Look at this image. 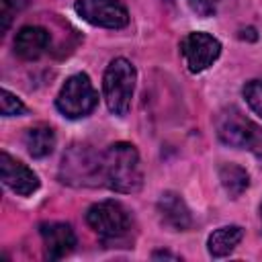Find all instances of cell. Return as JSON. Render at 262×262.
I'll use <instances>...</instances> for the list:
<instances>
[{
  "instance_id": "9",
  "label": "cell",
  "mask_w": 262,
  "mask_h": 262,
  "mask_svg": "<svg viewBox=\"0 0 262 262\" xmlns=\"http://www.w3.org/2000/svg\"><path fill=\"white\" fill-rule=\"evenodd\" d=\"M0 178L6 188L20 196H29L39 188V176L23 162L12 158L10 154H0Z\"/></svg>"
},
{
  "instance_id": "1",
  "label": "cell",
  "mask_w": 262,
  "mask_h": 262,
  "mask_svg": "<svg viewBox=\"0 0 262 262\" xmlns=\"http://www.w3.org/2000/svg\"><path fill=\"white\" fill-rule=\"evenodd\" d=\"M88 227L104 248H131L135 242V221L129 209L113 199L98 201L86 211Z\"/></svg>"
},
{
  "instance_id": "16",
  "label": "cell",
  "mask_w": 262,
  "mask_h": 262,
  "mask_svg": "<svg viewBox=\"0 0 262 262\" xmlns=\"http://www.w3.org/2000/svg\"><path fill=\"white\" fill-rule=\"evenodd\" d=\"M242 94H244L248 106L256 115L262 117V78H254V80L246 82L244 88H242Z\"/></svg>"
},
{
  "instance_id": "20",
  "label": "cell",
  "mask_w": 262,
  "mask_h": 262,
  "mask_svg": "<svg viewBox=\"0 0 262 262\" xmlns=\"http://www.w3.org/2000/svg\"><path fill=\"white\" fill-rule=\"evenodd\" d=\"M151 258H154V260H158V258H168V260H180V258H178L176 254H170V252H162V250H160V252H154V254H151Z\"/></svg>"
},
{
  "instance_id": "5",
  "label": "cell",
  "mask_w": 262,
  "mask_h": 262,
  "mask_svg": "<svg viewBox=\"0 0 262 262\" xmlns=\"http://www.w3.org/2000/svg\"><path fill=\"white\" fill-rule=\"evenodd\" d=\"M135 82H137V72L129 59L115 57L106 66L102 76V94L113 115L125 117L129 113L135 92Z\"/></svg>"
},
{
  "instance_id": "6",
  "label": "cell",
  "mask_w": 262,
  "mask_h": 262,
  "mask_svg": "<svg viewBox=\"0 0 262 262\" xmlns=\"http://www.w3.org/2000/svg\"><path fill=\"white\" fill-rule=\"evenodd\" d=\"M98 104V92L90 82L88 74H74L70 76L61 90L57 92L55 106L68 119H82L88 117Z\"/></svg>"
},
{
  "instance_id": "4",
  "label": "cell",
  "mask_w": 262,
  "mask_h": 262,
  "mask_svg": "<svg viewBox=\"0 0 262 262\" xmlns=\"http://www.w3.org/2000/svg\"><path fill=\"white\" fill-rule=\"evenodd\" d=\"M217 137L229 147H244L262 158V127L246 117L239 108L227 106L215 117Z\"/></svg>"
},
{
  "instance_id": "7",
  "label": "cell",
  "mask_w": 262,
  "mask_h": 262,
  "mask_svg": "<svg viewBox=\"0 0 262 262\" xmlns=\"http://www.w3.org/2000/svg\"><path fill=\"white\" fill-rule=\"evenodd\" d=\"M76 12L90 25L102 29H123L129 23V12L123 0H76Z\"/></svg>"
},
{
  "instance_id": "17",
  "label": "cell",
  "mask_w": 262,
  "mask_h": 262,
  "mask_svg": "<svg viewBox=\"0 0 262 262\" xmlns=\"http://www.w3.org/2000/svg\"><path fill=\"white\" fill-rule=\"evenodd\" d=\"M0 113L2 117H14V115H25L27 113V106L23 104V100L12 94L10 90L2 88L0 90Z\"/></svg>"
},
{
  "instance_id": "8",
  "label": "cell",
  "mask_w": 262,
  "mask_h": 262,
  "mask_svg": "<svg viewBox=\"0 0 262 262\" xmlns=\"http://www.w3.org/2000/svg\"><path fill=\"white\" fill-rule=\"evenodd\" d=\"M180 53H182L188 70L192 74H201L219 59L221 43L209 33L194 31V33H188L180 41Z\"/></svg>"
},
{
  "instance_id": "2",
  "label": "cell",
  "mask_w": 262,
  "mask_h": 262,
  "mask_svg": "<svg viewBox=\"0 0 262 262\" xmlns=\"http://www.w3.org/2000/svg\"><path fill=\"white\" fill-rule=\"evenodd\" d=\"M141 184L143 172L135 145L127 141L111 143L102 151V186L115 192L133 194L141 188Z\"/></svg>"
},
{
  "instance_id": "19",
  "label": "cell",
  "mask_w": 262,
  "mask_h": 262,
  "mask_svg": "<svg viewBox=\"0 0 262 262\" xmlns=\"http://www.w3.org/2000/svg\"><path fill=\"white\" fill-rule=\"evenodd\" d=\"M12 14V10H10V2L8 0H0V31L4 33L6 29H8V25H10V16Z\"/></svg>"
},
{
  "instance_id": "11",
  "label": "cell",
  "mask_w": 262,
  "mask_h": 262,
  "mask_svg": "<svg viewBox=\"0 0 262 262\" xmlns=\"http://www.w3.org/2000/svg\"><path fill=\"white\" fill-rule=\"evenodd\" d=\"M158 215H160V221L174 231H186L192 225V217L184 199L174 190H166L160 194Z\"/></svg>"
},
{
  "instance_id": "3",
  "label": "cell",
  "mask_w": 262,
  "mask_h": 262,
  "mask_svg": "<svg viewBox=\"0 0 262 262\" xmlns=\"http://www.w3.org/2000/svg\"><path fill=\"white\" fill-rule=\"evenodd\" d=\"M59 178L70 186H102V154L86 143L70 145L61 158Z\"/></svg>"
},
{
  "instance_id": "12",
  "label": "cell",
  "mask_w": 262,
  "mask_h": 262,
  "mask_svg": "<svg viewBox=\"0 0 262 262\" xmlns=\"http://www.w3.org/2000/svg\"><path fill=\"white\" fill-rule=\"evenodd\" d=\"M49 31L37 25H27L18 29L14 37V53L23 59H37L49 49Z\"/></svg>"
},
{
  "instance_id": "15",
  "label": "cell",
  "mask_w": 262,
  "mask_h": 262,
  "mask_svg": "<svg viewBox=\"0 0 262 262\" xmlns=\"http://www.w3.org/2000/svg\"><path fill=\"white\" fill-rule=\"evenodd\" d=\"M219 180H221V186L225 188V192L231 199L242 196L246 192V188L250 186V174L246 172V168H242L237 164L219 166Z\"/></svg>"
},
{
  "instance_id": "21",
  "label": "cell",
  "mask_w": 262,
  "mask_h": 262,
  "mask_svg": "<svg viewBox=\"0 0 262 262\" xmlns=\"http://www.w3.org/2000/svg\"><path fill=\"white\" fill-rule=\"evenodd\" d=\"M260 215H262V205H260Z\"/></svg>"
},
{
  "instance_id": "18",
  "label": "cell",
  "mask_w": 262,
  "mask_h": 262,
  "mask_svg": "<svg viewBox=\"0 0 262 262\" xmlns=\"http://www.w3.org/2000/svg\"><path fill=\"white\" fill-rule=\"evenodd\" d=\"M186 4L199 16H213L217 6H219V0H186Z\"/></svg>"
},
{
  "instance_id": "13",
  "label": "cell",
  "mask_w": 262,
  "mask_h": 262,
  "mask_svg": "<svg viewBox=\"0 0 262 262\" xmlns=\"http://www.w3.org/2000/svg\"><path fill=\"white\" fill-rule=\"evenodd\" d=\"M242 237H244V229L239 225H223L209 235V239H207L209 254L213 258H223L235 250V246L242 242Z\"/></svg>"
},
{
  "instance_id": "10",
  "label": "cell",
  "mask_w": 262,
  "mask_h": 262,
  "mask_svg": "<svg viewBox=\"0 0 262 262\" xmlns=\"http://www.w3.org/2000/svg\"><path fill=\"white\" fill-rule=\"evenodd\" d=\"M39 233H41V239L45 246V256L49 260L66 258L76 246V233L70 223H61V221L41 223Z\"/></svg>"
},
{
  "instance_id": "14",
  "label": "cell",
  "mask_w": 262,
  "mask_h": 262,
  "mask_svg": "<svg viewBox=\"0 0 262 262\" xmlns=\"http://www.w3.org/2000/svg\"><path fill=\"white\" fill-rule=\"evenodd\" d=\"M25 145L33 158H45L55 147V131L45 123L33 125L25 133Z\"/></svg>"
}]
</instances>
